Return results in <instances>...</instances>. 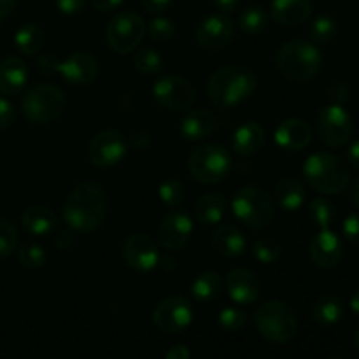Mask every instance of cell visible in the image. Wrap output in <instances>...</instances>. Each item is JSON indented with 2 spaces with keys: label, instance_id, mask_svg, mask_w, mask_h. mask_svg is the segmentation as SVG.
I'll list each match as a JSON object with an SVG mask.
<instances>
[{
  "label": "cell",
  "instance_id": "cell-55",
  "mask_svg": "<svg viewBox=\"0 0 359 359\" xmlns=\"http://www.w3.org/2000/svg\"><path fill=\"white\" fill-rule=\"evenodd\" d=\"M349 307H351V311L354 312V316H358V318H359V290L354 291L353 297H351Z\"/></svg>",
  "mask_w": 359,
  "mask_h": 359
},
{
  "label": "cell",
  "instance_id": "cell-7",
  "mask_svg": "<svg viewBox=\"0 0 359 359\" xmlns=\"http://www.w3.org/2000/svg\"><path fill=\"white\" fill-rule=\"evenodd\" d=\"M67 97L56 84L42 83L30 88L21 100V112L32 125H49L65 112Z\"/></svg>",
  "mask_w": 359,
  "mask_h": 359
},
{
  "label": "cell",
  "instance_id": "cell-20",
  "mask_svg": "<svg viewBox=\"0 0 359 359\" xmlns=\"http://www.w3.org/2000/svg\"><path fill=\"white\" fill-rule=\"evenodd\" d=\"M312 126L302 118H287L277 125L273 140L284 151H302L312 142Z\"/></svg>",
  "mask_w": 359,
  "mask_h": 359
},
{
  "label": "cell",
  "instance_id": "cell-32",
  "mask_svg": "<svg viewBox=\"0 0 359 359\" xmlns=\"http://www.w3.org/2000/svg\"><path fill=\"white\" fill-rule=\"evenodd\" d=\"M339 34V23L332 14H321L309 27V37L314 44H330Z\"/></svg>",
  "mask_w": 359,
  "mask_h": 359
},
{
  "label": "cell",
  "instance_id": "cell-30",
  "mask_svg": "<svg viewBox=\"0 0 359 359\" xmlns=\"http://www.w3.org/2000/svg\"><path fill=\"white\" fill-rule=\"evenodd\" d=\"M223 279L214 270H205V272L198 273L191 283V294L196 302L200 304H209V302L216 300L223 291Z\"/></svg>",
  "mask_w": 359,
  "mask_h": 359
},
{
  "label": "cell",
  "instance_id": "cell-25",
  "mask_svg": "<svg viewBox=\"0 0 359 359\" xmlns=\"http://www.w3.org/2000/svg\"><path fill=\"white\" fill-rule=\"evenodd\" d=\"M21 226L35 237H46L58 226V217L49 207L30 205L21 214Z\"/></svg>",
  "mask_w": 359,
  "mask_h": 359
},
{
  "label": "cell",
  "instance_id": "cell-23",
  "mask_svg": "<svg viewBox=\"0 0 359 359\" xmlns=\"http://www.w3.org/2000/svg\"><path fill=\"white\" fill-rule=\"evenodd\" d=\"M233 151L241 156H251L256 154L265 146V130L256 121H244L235 128L231 137Z\"/></svg>",
  "mask_w": 359,
  "mask_h": 359
},
{
  "label": "cell",
  "instance_id": "cell-22",
  "mask_svg": "<svg viewBox=\"0 0 359 359\" xmlns=\"http://www.w3.org/2000/svg\"><path fill=\"white\" fill-rule=\"evenodd\" d=\"M216 116L207 109H195L182 118L179 130L181 135L189 142H202L216 128Z\"/></svg>",
  "mask_w": 359,
  "mask_h": 359
},
{
  "label": "cell",
  "instance_id": "cell-46",
  "mask_svg": "<svg viewBox=\"0 0 359 359\" xmlns=\"http://www.w3.org/2000/svg\"><path fill=\"white\" fill-rule=\"evenodd\" d=\"M56 7L63 14H77L84 9L86 0H55Z\"/></svg>",
  "mask_w": 359,
  "mask_h": 359
},
{
  "label": "cell",
  "instance_id": "cell-8",
  "mask_svg": "<svg viewBox=\"0 0 359 359\" xmlns=\"http://www.w3.org/2000/svg\"><path fill=\"white\" fill-rule=\"evenodd\" d=\"M231 212L251 230L266 228L273 219L276 205L269 193L259 186H244L231 200Z\"/></svg>",
  "mask_w": 359,
  "mask_h": 359
},
{
  "label": "cell",
  "instance_id": "cell-47",
  "mask_svg": "<svg viewBox=\"0 0 359 359\" xmlns=\"http://www.w3.org/2000/svg\"><path fill=\"white\" fill-rule=\"evenodd\" d=\"M76 242L74 238V230H62L55 235V245L60 249V251H65V249H70Z\"/></svg>",
  "mask_w": 359,
  "mask_h": 359
},
{
  "label": "cell",
  "instance_id": "cell-52",
  "mask_svg": "<svg viewBox=\"0 0 359 359\" xmlns=\"http://www.w3.org/2000/svg\"><path fill=\"white\" fill-rule=\"evenodd\" d=\"M347 163L353 165L354 168H359V139L354 140L347 149Z\"/></svg>",
  "mask_w": 359,
  "mask_h": 359
},
{
  "label": "cell",
  "instance_id": "cell-43",
  "mask_svg": "<svg viewBox=\"0 0 359 359\" xmlns=\"http://www.w3.org/2000/svg\"><path fill=\"white\" fill-rule=\"evenodd\" d=\"M344 237L353 245H359V212H353L342 223Z\"/></svg>",
  "mask_w": 359,
  "mask_h": 359
},
{
  "label": "cell",
  "instance_id": "cell-51",
  "mask_svg": "<svg viewBox=\"0 0 359 359\" xmlns=\"http://www.w3.org/2000/svg\"><path fill=\"white\" fill-rule=\"evenodd\" d=\"M212 4H214V7L219 11V13L230 14L237 9L238 4H241V0H212Z\"/></svg>",
  "mask_w": 359,
  "mask_h": 359
},
{
  "label": "cell",
  "instance_id": "cell-57",
  "mask_svg": "<svg viewBox=\"0 0 359 359\" xmlns=\"http://www.w3.org/2000/svg\"><path fill=\"white\" fill-rule=\"evenodd\" d=\"M354 346H356V349L359 351V326L356 328V332H354Z\"/></svg>",
  "mask_w": 359,
  "mask_h": 359
},
{
  "label": "cell",
  "instance_id": "cell-10",
  "mask_svg": "<svg viewBox=\"0 0 359 359\" xmlns=\"http://www.w3.org/2000/svg\"><path fill=\"white\" fill-rule=\"evenodd\" d=\"M146 21L140 14L133 11H123L109 21L105 28V39L112 51L126 55L137 49V46L146 37Z\"/></svg>",
  "mask_w": 359,
  "mask_h": 359
},
{
  "label": "cell",
  "instance_id": "cell-45",
  "mask_svg": "<svg viewBox=\"0 0 359 359\" xmlns=\"http://www.w3.org/2000/svg\"><path fill=\"white\" fill-rule=\"evenodd\" d=\"M151 144V135L146 130H139V132H133L128 139V147L137 151H144Z\"/></svg>",
  "mask_w": 359,
  "mask_h": 359
},
{
  "label": "cell",
  "instance_id": "cell-36",
  "mask_svg": "<svg viewBox=\"0 0 359 359\" xmlns=\"http://www.w3.org/2000/svg\"><path fill=\"white\" fill-rule=\"evenodd\" d=\"M283 255V249L280 244L273 238H258V241L252 244V256L256 258V262L262 263V265H272L277 263Z\"/></svg>",
  "mask_w": 359,
  "mask_h": 359
},
{
  "label": "cell",
  "instance_id": "cell-21",
  "mask_svg": "<svg viewBox=\"0 0 359 359\" xmlns=\"http://www.w3.org/2000/svg\"><path fill=\"white\" fill-rule=\"evenodd\" d=\"M270 13L283 27H300L311 20L314 4L312 0H272Z\"/></svg>",
  "mask_w": 359,
  "mask_h": 359
},
{
  "label": "cell",
  "instance_id": "cell-50",
  "mask_svg": "<svg viewBox=\"0 0 359 359\" xmlns=\"http://www.w3.org/2000/svg\"><path fill=\"white\" fill-rule=\"evenodd\" d=\"M123 4V0H91V6L100 13H107V11L116 9Z\"/></svg>",
  "mask_w": 359,
  "mask_h": 359
},
{
  "label": "cell",
  "instance_id": "cell-24",
  "mask_svg": "<svg viewBox=\"0 0 359 359\" xmlns=\"http://www.w3.org/2000/svg\"><path fill=\"white\" fill-rule=\"evenodd\" d=\"M28 83V69L18 56L0 62V93L4 95H20Z\"/></svg>",
  "mask_w": 359,
  "mask_h": 359
},
{
  "label": "cell",
  "instance_id": "cell-19",
  "mask_svg": "<svg viewBox=\"0 0 359 359\" xmlns=\"http://www.w3.org/2000/svg\"><path fill=\"white\" fill-rule=\"evenodd\" d=\"M224 287H226V293L231 298V302L238 305H251L259 298L262 280L252 270L233 269L228 272Z\"/></svg>",
  "mask_w": 359,
  "mask_h": 359
},
{
  "label": "cell",
  "instance_id": "cell-17",
  "mask_svg": "<svg viewBox=\"0 0 359 359\" xmlns=\"http://www.w3.org/2000/svg\"><path fill=\"white\" fill-rule=\"evenodd\" d=\"M193 219L186 210H172L158 226V241L167 251H181L193 235Z\"/></svg>",
  "mask_w": 359,
  "mask_h": 359
},
{
  "label": "cell",
  "instance_id": "cell-28",
  "mask_svg": "<svg viewBox=\"0 0 359 359\" xmlns=\"http://www.w3.org/2000/svg\"><path fill=\"white\" fill-rule=\"evenodd\" d=\"M226 198L221 193H207L196 200L193 216L202 224H217L226 214Z\"/></svg>",
  "mask_w": 359,
  "mask_h": 359
},
{
  "label": "cell",
  "instance_id": "cell-34",
  "mask_svg": "<svg viewBox=\"0 0 359 359\" xmlns=\"http://www.w3.org/2000/svg\"><path fill=\"white\" fill-rule=\"evenodd\" d=\"M335 216L337 210L328 198L316 196L311 202V205H309V217H311L312 224H316L319 228L332 226V223L335 221Z\"/></svg>",
  "mask_w": 359,
  "mask_h": 359
},
{
  "label": "cell",
  "instance_id": "cell-11",
  "mask_svg": "<svg viewBox=\"0 0 359 359\" xmlns=\"http://www.w3.org/2000/svg\"><path fill=\"white\" fill-rule=\"evenodd\" d=\"M354 125L344 105L328 104L316 116L318 139L328 147H342L353 139Z\"/></svg>",
  "mask_w": 359,
  "mask_h": 359
},
{
  "label": "cell",
  "instance_id": "cell-4",
  "mask_svg": "<svg viewBox=\"0 0 359 359\" xmlns=\"http://www.w3.org/2000/svg\"><path fill=\"white\" fill-rule=\"evenodd\" d=\"M304 177L307 184L323 195H339L351 182L346 160L333 153H314L305 160Z\"/></svg>",
  "mask_w": 359,
  "mask_h": 359
},
{
  "label": "cell",
  "instance_id": "cell-41",
  "mask_svg": "<svg viewBox=\"0 0 359 359\" xmlns=\"http://www.w3.org/2000/svg\"><path fill=\"white\" fill-rule=\"evenodd\" d=\"M147 32H149L151 39H154L156 42H168L175 37V32H177V27L172 20L163 16L154 18L153 21L147 27Z\"/></svg>",
  "mask_w": 359,
  "mask_h": 359
},
{
  "label": "cell",
  "instance_id": "cell-29",
  "mask_svg": "<svg viewBox=\"0 0 359 359\" xmlns=\"http://www.w3.org/2000/svg\"><path fill=\"white\" fill-rule=\"evenodd\" d=\"M346 316V302L337 294H325L312 307V318L321 326H335Z\"/></svg>",
  "mask_w": 359,
  "mask_h": 359
},
{
  "label": "cell",
  "instance_id": "cell-12",
  "mask_svg": "<svg viewBox=\"0 0 359 359\" xmlns=\"http://www.w3.org/2000/svg\"><path fill=\"white\" fill-rule=\"evenodd\" d=\"M193 305L188 298L181 294H172L158 302L153 311V323L161 333L177 335L193 323Z\"/></svg>",
  "mask_w": 359,
  "mask_h": 359
},
{
  "label": "cell",
  "instance_id": "cell-35",
  "mask_svg": "<svg viewBox=\"0 0 359 359\" xmlns=\"http://www.w3.org/2000/svg\"><path fill=\"white\" fill-rule=\"evenodd\" d=\"M18 259H20V263L25 269L39 270L46 265L48 255H46L42 245L34 244V242H27V244L18 248Z\"/></svg>",
  "mask_w": 359,
  "mask_h": 359
},
{
  "label": "cell",
  "instance_id": "cell-54",
  "mask_svg": "<svg viewBox=\"0 0 359 359\" xmlns=\"http://www.w3.org/2000/svg\"><path fill=\"white\" fill-rule=\"evenodd\" d=\"M349 184H351V202L354 203V207H358L359 209V175L353 182H349Z\"/></svg>",
  "mask_w": 359,
  "mask_h": 359
},
{
  "label": "cell",
  "instance_id": "cell-18",
  "mask_svg": "<svg viewBox=\"0 0 359 359\" xmlns=\"http://www.w3.org/2000/svg\"><path fill=\"white\" fill-rule=\"evenodd\" d=\"M309 256H311L312 263L319 269H333V266L339 265L344 256L342 241L330 228H321V231L311 241Z\"/></svg>",
  "mask_w": 359,
  "mask_h": 359
},
{
  "label": "cell",
  "instance_id": "cell-15",
  "mask_svg": "<svg viewBox=\"0 0 359 359\" xmlns=\"http://www.w3.org/2000/svg\"><path fill=\"white\" fill-rule=\"evenodd\" d=\"M123 259L132 270L139 273H149L160 265L158 244L146 233H132L125 238L121 248Z\"/></svg>",
  "mask_w": 359,
  "mask_h": 359
},
{
  "label": "cell",
  "instance_id": "cell-49",
  "mask_svg": "<svg viewBox=\"0 0 359 359\" xmlns=\"http://www.w3.org/2000/svg\"><path fill=\"white\" fill-rule=\"evenodd\" d=\"M191 356V351L186 346H172L170 349L165 353V358L167 359H188Z\"/></svg>",
  "mask_w": 359,
  "mask_h": 359
},
{
  "label": "cell",
  "instance_id": "cell-38",
  "mask_svg": "<svg viewBox=\"0 0 359 359\" xmlns=\"http://www.w3.org/2000/svg\"><path fill=\"white\" fill-rule=\"evenodd\" d=\"M245 323H248V314H245L242 309L224 307L223 311L217 314V325H219L221 330H224L226 333L241 332L245 326Z\"/></svg>",
  "mask_w": 359,
  "mask_h": 359
},
{
  "label": "cell",
  "instance_id": "cell-2",
  "mask_svg": "<svg viewBox=\"0 0 359 359\" xmlns=\"http://www.w3.org/2000/svg\"><path fill=\"white\" fill-rule=\"evenodd\" d=\"M258 86V77L244 65H226L214 70L207 81V95L219 109H230L248 100Z\"/></svg>",
  "mask_w": 359,
  "mask_h": 359
},
{
  "label": "cell",
  "instance_id": "cell-27",
  "mask_svg": "<svg viewBox=\"0 0 359 359\" xmlns=\"http://www.w3.org/2000/svg\"><path fill=\"white\" fill-rule=\"evenodd\" d=\"M212 245L226 258H238L248 249L245 235L233 224H221L212 233Z\"/></svg>",
  "mask_w": 359,
  "mask_h": 359
},
{
  "label": "cell",
  "instance_id": "cell-9",
  "mask_svg": "<svg viewBox=\"0 0 359 359\" xmlns=\"http://www.w3.org/2000/svg\"><path fill=\"white\" fill-rule=\"evenodd\" d=\"M37 69L46 76L60 74L67 83L84 86L91 84L98 76V62L91 53L77 51L69 58L58 60L53 55H42L37 60Z\"/></svg>",
  "mask_w": 359,
  "mask_h": 359
},
{
  "label": "cell",
  "instance_id": "cell-1",
  "mask_svg": "<svg viewBox=\"0 0 359 359\" xmlns=\"http://www.w3.org/2000/svg\"><path fill=\"white\" fill-rule=\"evenodd\" d=\"M107 216V196L97 182H81L69 193L62 207V217L70 230L93 233Z\"/></svg>",
  "mask_w": 359,
  "mask_h": 359
},
{
  "label": "cell",
  "instance_id": "cell-5",
  "mask_svg": "<svg viewBox=\"0 0 359 359\" xmlns=\"http://www.w3.org/2000/svg\"><path fill=\"white\" fill-rule=\"evenodd\" d=\"M255 326L259 335L272 344H287L298 332L293 309L280 300H269L255 312Z\"/></svg>",
  "mask_w": 359,
  "mask_h": 359
},
{
  "label": "cell",
  "instance_id": "cell-26",
  "mask_svg": "<svg viewBox=\"0 0 359 359\" xmlns=\"http://www.w3.org/2000/svg\"><path fill=\"white\" fill-rule=\"evenodd\" d=\"M273 198H276V203L283 210L302 209V205L305 203V198H307V189H305L304 181H300L298 177H293V175L283 177L276 184Z\"/></svg>",
  "mask_w": 359,
  "mask_h": 359
},
{
  "label": "cell",
  "instance_id": "cell-37",
  "mask_svg": "<svg viewBox=\"0 0 359 359\" xmlns=\"http://www.w3.org/2000/svg\"><path fill=\"white\" fill-rule=\"evenodd\" d=\"M133 63H135V69L139 70V72L146 74V76H154V74H158L163 69L161 55L153 48L139 49L135 58H133Z\"/></svg>",
  "mask_w": 359,
  "mask_h": 359
},
{
  "label": "cell",
  "instance_id": "cell-53",
  "mask_svg": "<svg viewBox=\"0 0 359 359\" xmlns=\"http://www.w3.org/2000/svg\"><path fill=\"white\" fill-rule=\"evenodd\" d=\"M14 4H16V0H0V21L9 16L11 11L14 9Z\"/></svg>",
  "mask_w": 359,
  "mask_h": 359
},
{
  "label": "cell",
  "instance_id": "cell-56",
  "mask_svg": "<svg viewBox=\"0 0 359 359\" xmlns=\"http://www.w3.org/2000/svg\"><path fill=\"white\" fill-rule=\"evenodd\" d=\"M160 262H163V269H168V270H172L175 266V259L174 258H163L161 259L160 258Z\"/></svg>",
  "mask_w": 359,
  "mask_h": 359
},
{
  "label": "cell",
  "instance_id": "cell-13",
  "mask_svg": "<svg viewBox=\"0 0 359 359\" xmlns=\"http://www.w3.org/2000/svg\"><path fill=\"white\" fill-rule=\"evenodd\" d=\"M153 97L160 107L172 112H181L191 107L196 98V91L184 77L163 76L154 83Z\"/></svg>",
  "mask_w": 359,
  "mask_h": 359
},
{
  "label": "cell",
  "instance_id": "cell-48",
  "mask_svg": "<svg viewBox=\"0 0 359 359\" xmlns=\"http://www.w3.org/2000/svg\"><path fill=\"white\" fill-rule=\"evenodd\" d=\"M142 2L147 13L160 14V13H165L167 9H170L174 0H142Z\"/></svg>",
  "mask_w": 359,
  "mask_h": 359
},
{
  "label": "cell",
  "instance_id": "cell-16",
  "mask_svg": "<svg viewBox=\"0 0 359 359\" xmlns=\"http://www.w3.org/2000/svg\"><path fill=\"white\" fill-rule=\"evenodd\" d=\"M195 37L196 42L207 51H217V49L226 48L235 37L233 20L224 13L210 14L200 21Z\"/></svg>",
  "mask_w": 359,
  "mask_h": 359
},
{
  "label": "cell",
  "instance_id": "cell-40",
  "mask_svg": "<svg viewBox=\"0 0 359 359\" xmlns=\"http://www.w3.org/2000/svg\"><path fill=\"white\" fill-rule=\"evenodd\" d=\"M18 231L13 223L0 217V259H6L16 251Z\"/></svg>",
  "mask_w": 359,
  "mask_h": 359
},
{
  "label": "cell",
  "instance_id": "cell-39",
  "mask_svg": "<svg viewBox=\"0 0 359 359\" xmlns=\"http://www.w3.org/2000/svg\"><path fill=\"white\" fill-rule=\"evenodd\" d=\"M158 196H160L161 203L167 207H179L184 200V186L177 179H167L161 182L160 189H158Z\"/></svg>",
  "mask_w": 359,
  "mask_h": 359
},
{
  "label": "cell",
  "instance_id": "cell-33",
  "mask_svg": "<svg viewBox=\"0 0 359 359\" xmlns=\"http://www.w3.org/2000/svg\"><path fill=\"white\" fill-rule=\"evenodd\" d=\"M269 25V14L263 7L259 6H249L242 9L238 14V27L245 32V34H262Z\"/></svg>",
  "mask_w": 359,
  "mask_h": 359
},
{
  "label": "cell",
  "instance_id": "cell-3",
  "mask_svg": "<svg viewBox=\"0 0 359 359\" xmlns=\"http://www.w3.org/2000/svg\"><path fill=\"white\" fill-rule=\"evenodd\" d=\"M276 65L286 79L309 83L321 72L323 55L314 42L294 39L277 49Z\"/></svg>",
  "mask_w": 359,
  "mask_h": 359
},
{
  "label": "cell",
  "instance_id": "cell-6",
  "mask_svg": "<svg viewBox=\"0 0 359 359\" xmlns=\"http://www.w3.org/2000/svg\"><path fill=\"white\" fill-rule=\"evenodd\" d=\"M233 160L226 147L207 142L196 147L188 160V170L200 184H219L230 175Z\"/></svg>",
  "mask_w": 359,
  "mask_h": 359
},
{
  "label": "cell",
  "instance_id": "cell-31",
  "mask_svg": "<svg viewBox=\"0 0 359 359\" xmlns=\"http://www.w3.org/2000/svg\"><path fill=\"white\" fill-rule=\"evenodd\" d=\"M14 44H16L18 51L27 56H32L42 49L44 34H42V30L37 25L27 23L18 28L16 35H14Z\"/></svg>",
  "mask_w": 359,
  "mask_h": 359
},
{
  "label": "cell",
  "instance_id": "cell-14",
  "mask_svg": "<svg viewBox=\"0 0 359 359\" xmlns=\"http://www.w3.org/2000/svg\"><path fill=\"white\" fill-rule=\"evenodd\" d=\"M128 151V140L118 130H102L88 146V158L98 168H109L118 165Z\"/></svg>",
  "mask_w": 359,
  "mask_h": 359
},
{
  "label": "cell",
  "instance_id": "cell-42",
  "mask_svg": "<svg viewBox=\"0 0 359 359\" xmlns=\"http://www.w3.org/2000/svg\"><path fill=\"white\" fill-rule=\"evenodd\" d=\"M328 98L332 100V104L346 105L351 98L349 84L344 83V81H335V83L328 88Z\"/></svg>",
  "mask_w": 359,
  "mask_h": 359
},
{
  "label": "cell",
  "instance_id": "cell-44",
  "mask_svg": "<svg viewBox=\"0 0 359 359\" xmlns=\"http://www.w3.org/2000/svg\"><path fill=\"white\" fill-rule=\"evenodd\" d=\"M14 118H16V112H14L13 104L0 97V130L9 128L14 123Z\"/></svg>",
  "mask_w": 359,
  "mask_h": 359
}]
</instances>
